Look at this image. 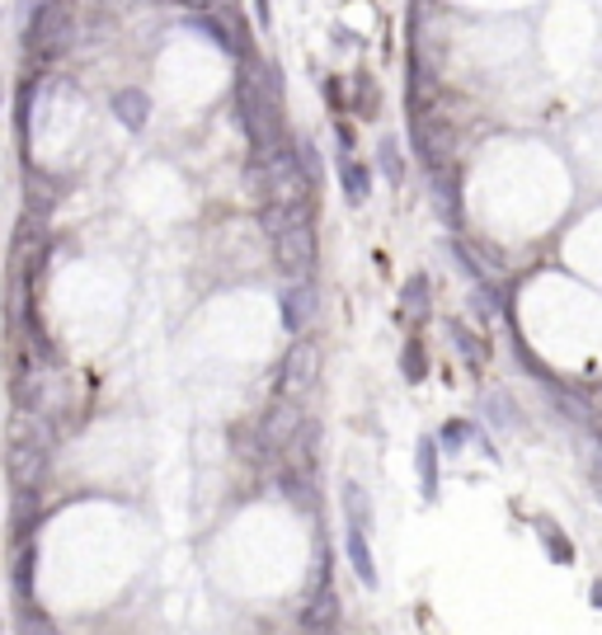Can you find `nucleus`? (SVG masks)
I'll return each instance as SVG.
<instances>
[{"instance_id":"22","label":"nucleus","mask_w":602,"mask_h":635,"mask_svg":"<svg viewBox=\"0 0 602 635\" xmlns=\"http://www.w3.org/2000/svg\"><path fill=\"white\" fill-rule=\"evenodd\" d=\"M255 20H259V28L274 24V10H268V0H255Z\"/></svg>"},{"instance_id":"14","label":"nucleus","mask_w":602,"mask_h":635,"mask_svg":"<svg viewBox=\"0 0 602 635\" xmlns=\"http://www.w3.org/2000/svg\"><path fill=\"white\" fill-rule=\"evenodd\" d=\"M377 165H382V180L391 188L405 184V155H401V141L395 137H382V147H377Z\"/></svg>"},{"instance_id":"4","label":"nucleus","mask_w":602,"mask_h":635,"mask_svg":"<svg viewBox=\"0 0 602 635\" xmlns=\"http://www.w3.org/2000/svg\"><path fill=\"white\" fill-rule=\"evenodd\" d=\"M301 424H306V419H301V401H288V395H278V401H274V409H268V415H264V428H259V438H264V448L268 452H288V442L297 438V428Z\"/></svg>"},{"instance_id":"16","label":"nucleus","mask_w":602,"mask_h":635,"mask_svg":"<svg viewBox=\"0 0 602 635\" xmlns=\"http://www.w3.org/2000/svg\"><path fill=\"white\" fill-rule=\"evenodd\" d=\"M354 114H358V118H377V114H382V90L372 85L368 71L354 76Z\"/></svg>"},{"instance_id":"5","label":"nucleus","mask_w":602,"mask_h":635,"mask_svg":"<svg viewBox=\"0 0 602 635\" xmlns=\"http://www.w3.org/2000/svg\"><path fill=\"white\" fill-rule=\"evenodd\" d=\"M315 311H321V292H315V282L311 278L288 282V292H282V325H288L292 335H306Z\"/></svg>"},{"instance_id":"3","label":"nucleus","mask_w":602,"mask_h":635,"mask_svg":"<svg viewBox=\"0 0 602 635\" xmlns=\"http://www.w3.org/2000/svg\"><path fill=\"white\" fill-rule=\"evenodd\" d=\"M315 377H321V348H315V339H292V348L282 354V372H278V395H288V401H301Z\"/></svg>"},{"instance_id":"1","label":"nucleus","mask_w":602,"mask_h":635,"mask_svg":"<svg viewBox=\"0 0 602 635\" xmlns=\"http://www.w3.org/2000/svg\"><path fill=\"white\" fill-rule=\"evenodd\" d=\"M76 34V14H71V0H34L24 14V57L28 61H53L57 53L71 47Z\"/></svg>"},{"instance_id":"11","label":"nucleus","mask_w":602,"mask_h":635,"mask_svg":"<svg viewBox=\"0 0 602 635\" xmlns=\"http://www.w3.org/2000/svg\"><path fill=\"white\" fill-rule=\"evenodd\" d=\"M339 188L348 203H362L372 194V170L358 161V155H339Z\"/></svg>"},{"instance_id":"23","label":"nucleus","mask_w":602,"mask_h":635,"mask_svg":"<svg viewBox=\"0 0 602 635\" xmlns=\"http://www.w3.org/2000/svg\"><path fill=\"white\" fill-rule=\"evenodd\" d=\"M593 602H598V608H602V579L593 584Z\"/></svg>"},{"instance_id":"9","label":"nucleus","mask_w":602,"mask_h":635,"mask_svg":"<svg viewBox=\"0 0 602 635\" xmlns=\"http://www.w3.org/2000/svg\"><path fill=\"white\" fill-rule=\"evenodd\" d=\"M448 339H452L456 354L466 358V368H471V372H481L485 362H489V348L481 344V335H475V330H471L466 321H448Z\"/></svg>"},{"instance_id":"10","label":"nucleus","mask_w":602,"mask_h":635,"mask_svg":"<svg viewBox=\"0 0 602 635\" xmlns=\"http://www.w3.org/2000/svg\"><path fill=\"white\" fill-rule=\"evenodd\" d=\"M344 551H348V565H354V575L362 579V589H377V561H372V551H368V532L348 528Z\"/></svg>"},{"instance_id":"18","label":"nucleus","mask_w":602,"mask_h":635,"mask_svg":"<svg viewBox=\"0 0 602 635\" xmlns=\"http://www.w3.org/2000/svg\"><path fill=\"white\" fill-rule=\"evenodd\" d=\"M401 372L409 386H419L424 377H429V354H424V339H409L405 344V354H401Z\"/></svg>"},{"instance_id":"6","label":"nucleus","mask_w":602,"mask_h":635,"mask_svg":"<svg viewBox=\"0 0 602 635\" xmlns=\"http://www.w3.org/2000/svg\"><path fill=\"white\" fill-rule=\"evenodd\" d=\"M47 471V452L38 442H14L10 448V481H14V495H34L38 481Z\"/></svg>"},{"instance_id":"12","label":"nucleus","mask_w":602,"mask_h":635,"mask_svg":"<svg viewBox=\"0 0 602 635\" xmlns=\"http://www.w3.org/2000/svg\"><path fill=\"white\" fill-rule=\"evenodd\" d=\"M401 301H405V315L415 325H424L429 321V311H433V282H429V274H415L405 282V292H401Z\"/></svg>"},{"instance_id":"13","label":"nucleus","mask_w":602,"mask_h":635,"mask_svg":"<svg viewBox=\"0 0 602 635\" xmlns=\"http://www.w3.org/2000/svg\"><path fill=\"white\" fill-rule=\"evenodd\" d=\"M344 518H348V528L354 532H368V522H372V504H368V489H362L358 481H344Z\"/></svg>"},{"instance_id":"21","label":"nucleus","mask_w":602,"mask_h":635,"mask_svg":"<svg viewBox=\"0 0 602 635\" xmlns=\"http://www.w3.org/2000/svg\"><path fill=\"white\" fill-rule=\"evenodd\" d=\"M194 14H208V10H221V5H231V0H184Z\"/></svg>"},{"instance_id":"7","label":"nucleus","mask_w":602,"mask_h":635,"mask_svg":"<svg viewBox=\"0 0 602 635\" xmlns=\"http://www.w3.org/2000/svg\"><path fill=\"white\" fill-rule=\"evenodd\" d=\"M335 626H339V598H335V589H329V579H321L315 598L301 608V631L306 635H335Z\"/></svg>"},{"instance_id":"8","label":"nucleus","mask_w":602,"mask_h":635,"mask_svg":"<svg viewBox=\"0 0 602 635\" xmlns=\"http://www.w3.org/2000/svg\"><path fill=\"white\" fill-rule=\"evenodd\" d=\"M108 108H114V118L128 127V132H141V127H147V118H151V94L137 90V85H123V90H114Z\"/></svg>"},{"instance_id":"17","label":"nucleus","mask_w":602,"mask_h":635,"mask_svg":"<svg viewBox=\"0 0 602 635\" xmlns=\"http://www.w3.org/2000/svg\"><path fill=\"white\" fill-rule=\"evenodd\" d=\"M292 161H297V170H301V180L311 184V194L321 188V155H315V141L311 137H301V141H292Z\"/></svg>"},{"instance_id":"19","label":"nucleus","mask_w":602,"mask_h":635,"mask_svg":"<svg viewBox=\"0 0 602 635\" xmlns=\"http://www.w3.org/2000/svg\"><path fill=\"white\" fill-rule=\"evenodd\" d=\"M20 635H61V631H57L53 616H43V612L28 608V612L20 616Z\"/></svg>"},{"instance_id":"20","label":"nucleus","mask_w":602,"mask_h":635,"mask_svg":"<svg viewBox=\"0 0 602 635\" xmlns=\"http://www.w3.org/2000/svg\"><path fill=\"white\" fill-rule=\"evenodd\" d=\"M466 434H471L466 424H448V428H442V442H448V448L456 452V448H462V442H466Z\"/></svg>"},{"instance_id":"2","label":"nucleus","mask_w":602,"mask_h":635,"mask_svg":"<svg viewBox=\"0 0 602 635\" xmlns=\"http://www.w3.org/2000/svg\"><path fill=\"white\" fill-rule=\"evenodd\" d=\"M268 241H274V264H278L282 278H288V282L311 278V268H315V231H311L306 217H292V221H282V227H274V231H268Z\"/></svg>"},{"instance_id":"15","label":"nucleus","mask_w":602,"mask_h":635,"mask_svg":"<svg viewBox=\"0 0 602 635\" xmlns=\"http://www.w3.org/2000/svg\"><path fill=\"white\" fill-rule=\"evenodd\" d=\"M415 466H419V485H424V499H438V442L424 438L419 452H415Z\"/></svg>"}]
</instances>
